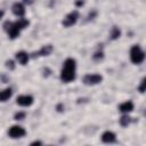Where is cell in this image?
Instances as JSON below:
<instances>
[{
    "mask_svg": "<svg viewBox=\"0 0 146 146\" xmlns=\"http://www.w3.org/2000/svg\"><path fill=\"white\" fill-rule=\"evenodd\" d=\"M75 67L76 62L73 58H66L63 63V68L60 72V80L63 82H71L75 79Z\"/></svg>",
    "mask_w": 146,
    "mask_h": 146,
    "instance_id": "cell-1",
    "label": "cell"
},
{
    "mask_svg": "<svg viewBox=\"0 0 146 146\" xmlns=\"http://www.w3.org/2000/svg\"><path fill=\"white\" fill-rule=\"evenodd\" d=\"M130 59L133 64H141L144 62L145 52L143 51V49L139 46L135 44V46L131 47V49H130Z\"/></svg>",
    "mask_w": 146,
    "mask_h": 146,
    "instance_id": "cell-2",
    "label": "cell"
},
{
    "mask_svg": "<svg viewBox=\"0 0 146 146\" xmlns=\"http://www.w3.org/2000/svg\"><path fill=\"white\" fill-rule=\"evenodd\" d=\"M3 29H5V31L8 33V35H9V38L10 39H16L18 35H19V29L16 26V24L15 23H13V22H9V21H7L5 24H3Z\"/></svg>",
    "mask_w": 146,
    "mask_h": 146,
    "instance_id": "cell-3",
    "label": "cell"
},
{
    "mask_svg": "<svg viewBox=\"0 0 146 146\" xmlns=\"http://www.w3.org/2000/svg\"><path fill=\"white\" fill-rule=\"evenodd\" d=\"M82 81L87 86H95L103 81V76L100 74H87L83 76Z\"/></svg>",
    "mask_w": 146,
    "mask_h": 146,
    "instance_id": "cell-4",
    "label": "cell"
},
{
    "mask_svg": "<svg viewBox=\"0 0 146 146\" xmlns=\"http://www.w3.org/2000/svg\"><path fill=\"white\" fill-rule=\"evenodd\" d=\"M8 135H9V137H11L14 139L15 138H22V137H24L26 135V131L21 125H13V127L9 128Z\"/></svg>",
    "mask_w": 146,
    "mask_h": 146,
    "instance_id": "cell-5",
    "label": "cell"
},
{
    "mask_svg": "<svg viewBox=\"0 0 146 146\" xmlns=\"http://www.w3.org/2000/svg\"><path fill=\"white\" fill-rule=\"evenodd\" d=\"M78 18H79V13H78L76 10H74V11H71L70 14H67V15L65 16V18L63 19L62 23H63V25H64L65 27H68V26L74 25V24L76 23Z\"/></svg>",
    "mask_w": 146,
    "mask_h": 146,
    "instance_id": "cell-6",
    "label": "cell"
},
{
    "mask_svg": "<svg viewBox=\"0 0 146 146\" xmlns=\"http://www.w3.org/2000/svg\"><path fill=\"white\" fill-rule=\"evenodd\" d=\"M16 103H17V105L24 106V107L31 106L33 104V97L30 96V95H22V96H18L17 97Z\"/></svg>",
    "mask_w": 146,
    "mask_h": 146,
    "instance_id": "cell-7",
    "label": "cell"
},
{
    "mask_svg": "<svg viewBox=\"0 0 146 146\" xmlns=\"http://www.w3.org/2000/svg\"><path fill=\"white\" fill-rule=\"evenodd\" d=\"M52 51V46L51 44H47V46H43L39 51H34L31 54V57L32 58H36V57H40V56H48L50 55Z\"/></svg>",
    "mask_w": 146,
    "mask_h": 146,
    "instance_id": "cell-8",
    "label": "cell"
},
{
    "mask_svg": "<svg viewBox=\"0 0 146 146\" xmlns=\"http://www.w3.org/2000/svg\"><path fill=\"white\" fill-rule=\"evenodd\" d=\"M11 10H13V14L18 16V17H22L25 14V7L21 2H15L11 7Z\"/></svg>",
    "mask_w": 146,
    "mask_h": 146,
    "instance_id": "cell-9",
    "label": "cell"
},
{
    "mask_svg": "<svg viewBox=\"0 0 146 146\" xmlns=\"http://www.w3.org/2000/svg\"><path fill=\"white\" fill-rule=\"evenodd\" d=\"M102 140L103 143H106V144H112L116 140V136L113 131H105L103 135H102Z\"/></svg>",
    "mask_w": 146,
    "mask_h": 146,
    "instance_id": "cell-10",
    "label": "cell"
},
{
    "mask_svg": "<svg viewBox=\"0 0 146 146\" xmlns=\"http://www.w3.org/2000/svg\"><path fill=\"white\" fill-rule=\"evenodd\" d=\"M15 56H16L17 60H18V62H19L22 65H26V64H27V62H29V58H30L29 54H27L26 51H24V50L17 51Z\"/></svg>",
    "mask_w": 146,
    "mask_h": 146,
    "instance_id": "cell-11",
    "label": "cell"
},
{
    "mask_svg": "<svg viewBox=\"0 0 146 146\" xmlns=\"http://www.w3.org/2000/svg\"><path fill=\"white\" fill-rule=\"evenodd\" d=\"M132 110H133V103L130 102V100H127V102L119 105V111L122 112V113H129Z\"/></svg>",
    "mask_w": 146,
    "mask_h": 146,
    "instance_id": "cell-12",
    "label": "cell"
},
{
    "mask_svg": "<svg viewBox=\"0 0 146 146\" xmlns=\"http://www.w3.org/2000/svg\"><path fill=\"white\" fill-rule=\"evenodd\" d=\"M13 95V90L10 88H6L0 91V102H6Z\"/></svg>",
    "mask_w": 146,
    "mask_h": 146,
    "instance_id": "cell-13",
    "label": "cell"
},
{
    "mask_svg": "<svg viewBox=\"0 0 146 146\" xmlns=\"http://www.w3.org/2000/svg\"><path fill=\"white\" fill-rule=\"evenodd\" d=\"M120 36H121V30H120L119 27H116V26L112 27L111 33H110V39H111V40H116V39H119Z\"/></svg>",
    "mask_w": 146,
    "mask_h": 146,
    "instance_id": "cell-14",
    "label": "cell"
},
{
    "mask_svg": "<svg viewBox=\"0 0 146 146\" xmlns=\"http://www.w3.org/2000/svg\"><path fill=\"white\" fill-rule=\"evenodd\" d=\"M15 24H16V26H17L19 30H23V29H25V27L29 26L30 22H29L27 19H25V18H19V19H17V21L15 22Z\"/></svg>",
    "mask_w": 146,
    "mask_h": 146,
    "instance_id": "cell-15",
    "label": "cell"
},
{
    "mask_svg": "<svg viewBox=\"0 0 146 146\" xmlns=\"http://www.w3.org/2000/svg\"><path fill=\"white\" fill-rule=\"evenodd\" d=\"M119 122H120V124H121L122 127H128V125L132 122V117H130V116H128V115H123V116L120 117Z\"/></svg>",
    "mask_w": 146,
    "mask_h": 146,
    "instance_id": "cell-16",
    "label": "cell"
},
{
    "mask_svg": "<svg viewBox=\"0 0 146 146\" xmlns=\"http://www.w3.org/2000/svg\"><path fill=\"white\" fill-rule=\"evenodd\" d=\"M92 58H94L95 60H100V59L104 58V52H103V51H96V52L94 54Z\"/></svg>",
    "mask_w": 146,
    "mask_h": 146,
    "instance_id": "cell-17",
    "label": "cell"
},
{
    "mask_svg": "<svg viewBox=\"0 0 146 146\" xmlns=\"http://www.w3.org/2000/svg\"><path fill=\"white\" fill-rule=\"evenodd\" d=\"M25 112H17V113H15V115H14V119L15 120H17V121H19V120H23V119H25Z\"/></svg>",
    "mask_w": 146,
    "mask_h": 146,
    "instance_id": "cell-18",
    "label": "cell"
},
{
    "mask_svg": "<svg viewBox=\"0 0 146 146\" xmlns=\"http://www.w3.org/2000/svg\"><path fill=\"white\" fill-rule=\"evenodd\" d=\"M6 67L9 68L10 71H13V70L15 68V63H14V60H11V59L7 60V62H6Z\"/></svg>",
    "mask_w": 146,
    "mask_h": 146,
    "instance_id": "cell-19",
    "label": "cell"
},
{
    "mask_svg": "<svg viewBox=\"0 0 146 146\" xmlns=\"http://www.w3.org/2000/svg\"><path fill=\"white\" fill-rule=\"evenodd\" d=\"M145 79H143L141 80V83H140V86L138 87V90H139V92H141V94H144L145 92Z\"/></svg>",
    "mask_w": 146,
    "mask_h": 146,
    "instance_id": "cell-20",
    "label": "cell"
},
{
    "mask_svg": "<svg viewBox=\"0 0 146 146\" xmlns=\"http://www.w3.org/2000/svg\"><path fill=\"white\" fill-rule=\"evenodd\" d=\"M96 15H97V11H96V10H92V11H90V13H89V15H88V21H90V19H94V18L96 17Z\"/></svg>",
    "mask_w": 146,
    "mask_h": 146,
    "instance_id": "cell-21",
    "label": "cell"
},
{
    "mask_svg": "<svg viewBox=\"0 0 146 146\" xmlns=\"http://www.w3.org/2000/svg\"><path fill=\"white\" fill-rule=\"evenodd\" d=\"M83 5H84V1L83 0H76L75 1V6L76 7H82Z\"/></svg>",
    "mask_w": 146,
    "mask_h": 146,
    "instance_id": "cell-22",
    "label": "cell"
},
{
    "mask_svg": "<svg viewBox=\"0 0 146 146\" xmlns=\"http://www.w3.org/2000/svg\"><path fill=\"white\" fill-rule=\"evenodd\" d=\"M23 2H24L25 5H32V3L34 2V0H23Z\"/></svg>",
    "mask_w": 146,
    "mask_h": 146,
    "instance_id": "cell-23",
    "label": "cell"
},
{
    "mask_svg": "<svg viewBox=\"0 0 146 146\" xmlns=\"http://www.w3.org/2000/svg\"><path fill=\"white\" fill-rule=\"evenodd\" d=\"M31 145H42V143H41V141H39V140H35V141L31 143Z\"/></svg>",
    "mask_w": 146,
    "mask_h": 146,
    "instance_id": "cell-24",
    "label": "cell"
},
{
    "mask_svg": "<svg viewBox=\"0 0 146 146\" xmlns=\"http://www.w3.org/2000/svg\"><path fill=\"white\" fill-rule=\"evenodd\" d=\"M62 108H63V106H62V105H58V106H57V111H58V112H63V110H62Z\"/></svg>",
    "mask_w": 146,
    "mask_h": 146,
    "instance_id": "cell-25",
    "label": "cell"
},
{
    "mask_svg": "<svg viewBox=\"0 0 146 146\" xmlns=\"http://www.w3.org/2000/svg\"><path fill=\"white\" fill-rule=\"evenodd\" d=\"M3 15H5V11L3 10H0V19L3 17Z\"/></svg>",
    "mask_w": 146,
    "mask_h": 146,
    "instance_id": "cell-26",
    "label": "cell"
}]
</instances>
